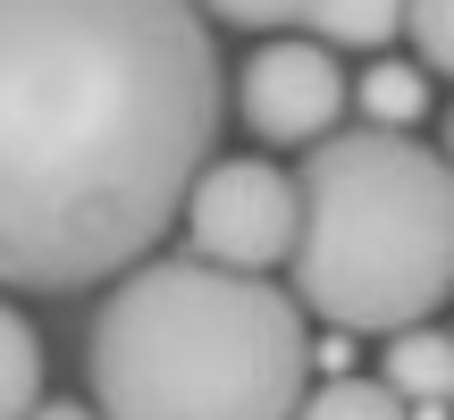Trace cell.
Wrapping results in <instances>:
<instances>
[{
	"instance_id": "1",
	"label": "cell",
	"mask_w": 454,
	"mask_h": 420,
	"mask_svg": "<svg viewBox=\"0 0 454 420\" xmlns=\"http://www.w3.org/2000/svg\"><path fill=\"white\" fill-rule=\"evenodd\" d=\"M219 118L194 0H0V286L84 294L152 261Z\"/></svg>"
},
{
	"instance_id": "2",
	"label": "cell",
	"mask_w": 454,
	"mask_h": 420,
	"mask_svg": "<svg viewBox=\"0 0 454 420\" xmlns=\"http://www.w3.org/2000/svg\"><path fill=\"white\" fill-rule=\"evenodd\" d=\"M84 362L101 420H294L311 378V328L303 303L270 277L152 253L110 277Z\"/></svg>"
},
{
	"instance_id": "3",
	"label": "cell",
	"mask_w": 454,
	"mask_h": 420,
	"mask_svg": "<svg viewBox=\"0 0 454 420\" xmlns=\"http://www.w3.org/2000/svg\"><path fill=\"white\" fill-rule=\"evenodd\" d=\"M294 303L345 337L429 328L454 294V168L387 127H337L294 168Z\"/></svg>"
},
{
	"instance_id": "4",
	"label": "cell",
	"mask_w": 454,
	"mask_h": 420,
	"mask_svg": "<svg viewBox=\"0 0 454 420\" xmlns=\"http://www.w3.org/2000/svg\"><path fill=\"white\" fill-rule=\"evenodd\" d=\"M177 219H185V236H194V261L261 277V269H278V261L294 253L303 202H294V177L270 168V160H211Z\"/></svg>"
},
{
	"instance_id": "5",
	"label": "cell",
	"mask_w": 454,
	"mask_h": 420,
	"mask_svg": "<svg viewBox=\"0 0 454 420\" xmlns=\"http://www.w3.org/2000/svg\"><path fill=\"white\" fill-rule=\"evenodd\" d=\"M345 101H354V84H345L337 51L303 43V34L261 43L253 59H244V76H236V110H244V127H253L261 144H328Z\"/></svg>"
},
{
	"instance_id": "6",
	"label": "cell",
	"mask_w": 454,
	"mask_h": 420,
	"mask_svg": "<svg viewBox=\"0 0 454 420\" xmlns=\"http://www.w3.org/2000/svg\"><path fill=\"white\" fill-rule=\"evenodd\" d=\"M202 26H244V34H303V43H387V34H404V0H194Z\"/></svg>"
},
{
	"instance_id": "7",
	"label": "cell",
	"mask_w": 454,
	"mask_h": 420,
	"mask_svg": "<svg viewBox=\"0 0 454 420\" xmlns=\"http://www.w3.org/2000/svg\"><path fill=\"white\" fill-rule=\"evenodd\" d=\"M379 387L395 404H454V337L446 328H395L387 362H379Z\"/></svg>"
},
{
	"instance_id": "8",
	"label": "cell",
	"mask_w": 454,
	"mask_h": 420,
	"mask_svg": "<svg viewBox=\"0 0 454 420\" xmlns=\"http://www.w3.org/2000/svg\"><path fill=\"white\" fill-rule=\"evenodd\" d=\"M34 404H43V337L17 303H0V420H26Z\"/></svg>"
},
{
	"instance_id": "9",
	"label": "cell",
	"mask_w": 454,
	"mask_h": 420,
	"mask_svg": "<svg viewBox=\"0 0 454 420\" xmlns=\"http://www.w3.org/2000/svg\"><path fill=\"white\" fill-rule=\"evenodd\" d=\"M429 84L412 76V67H371V76H362V127H387V135H404L412 118L429 110Z\"/></svg>"
},
{
	"instance_id": "10",
	"label": "cell",
	"mask_w": 454,
	"mask_h": 420,
	"mask_svg": "<svg viewBox=\"0 0 454 420\" xmlns=\"http://www.w3.org/2000/svg\"><path fill=\"white\" fill-rule=\"evenodd\" d=\"M294 420H404V404H395L379 378H328V387L303 395Z\"/></svg>"
},
{
	"instance_id": "11",
	"label": "cell",
	"mask_w": 454,
	"mask_h": 420,
	"mask_svg": "<svg viewBox=\"0 0 454 420\" xmlns=\"http://www.w3.org/2000/svg\"><path fill=\"white\" fill-rule=\"evenodd\" d=\"M404 34L421 43L438 76H454V0H404Z\"/></svg>"
},
{
	"instance_id": "12",
	"label": "cell",
	"mask_w": 454,
	"mask_h": 420,
	"mask_svg": "<svg viewBox=\"0 0 454 420\" xmlns=\"http://www.w3.org/2000/svg\"><path fill=\"white\" fill-rule=\"evenodd\" d=\"M26 420H101V412H93V404H34Z\"/></svg>"
},
{
	"instance_id": "13",
	"label": "cell",
	"mask_w": 454,
	"mask_h": 420,
	"mask_svg": "<svg viewBox=\"0 0 454 420\" xmlns=\"http://www.w3.org/2000/svg\"><path fill=\"white\" fill-rule=\"evenodd\" d=\"M446 168H454V110H446Z\"/></svg>"
}]
</instances>
